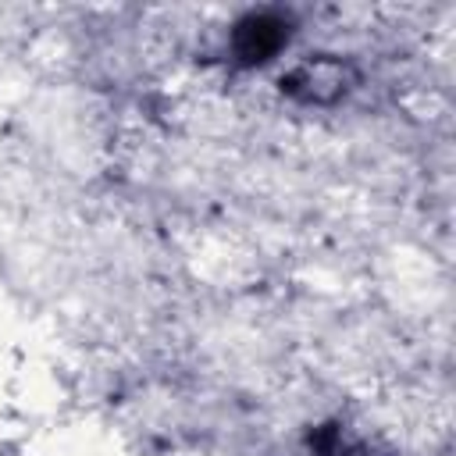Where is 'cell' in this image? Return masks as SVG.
I'll use <instances>...</instances> for the list:
<instances>
[{
	"label": "cell",
	"instance_id": "cell-1",
	"mask_svg": "<svg viewBox=\"0 0 456 456\" xmlns=\"http://www.w3.org/2000/svg\"><path fill=\"white\" fill-rule=\"evenodd\" d=\"M289 39V25L285 18L271 14V11H260V14H249L239 21L235 28V53L242 61H267L271 53H278V46Z\"/></svg>",
	"mask_w": 456,
	"mask_h": 456
},
{
	"label": "cell",
	"instance_id": "cell-2",
	"mask_svg": "<svg viewBox=\"0 0 456 456\" xmlns=\"http://www.w3.org/2000/svg\"><path fill=\"white\" fill-rule=\"evenodd\" d=\"M281 86H285L292 96H299V100L328 103V100H335V96L346 89V68H342L338 61H328V57L306 61V64H299L292 75H285Z\"/></svg>",
	"mask_w": 456,
	"mask_h": 456
}]
</instances>
